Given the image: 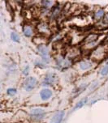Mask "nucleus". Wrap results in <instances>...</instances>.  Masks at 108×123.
I'll use <instances>...</instances> for the list:
<instances>
[{"instance_id":"obj_1","label":"nucleus","mask_w":108,"mask_h":123,"mask_svg":"<svg viewBox=\"0 0 108 123\" xmlns=\"http://www.w3.org/2000/svg\"><path fill=\"white\" fill-rule=\"evenodd\" d=\"M37 51L45 62H49V50H48L47 46H46L45 45H39L37 47Z\"/></svg>"},{"instance_id":"obj_2","label":"nucleus","mask_w":108,"mask_h":123,"mask_svg":"<svg viewBox=\"0 0 108 123\" xmlns=\"http://www.w3.org/2000/svg\"><path fill=\"white\" fill-rule=\"evenodd\" d=\"M37 84V80L34 78V77H28L27 78L24 83V87L26 91L29 92L31 90H33L36 87Z\"/></svg>"},{"instance_id":"obj_3","label":"nucleus","mask_w":108,"mask_h":123,"mask_svg":"<svg viewBox=\"0 0 108 123\" xmlns=\"http://www.w3.org/2000/svg\"><path fill=\"white\" fill-rule=\"evenodd\" d=\"M63 116H64V112L60 111L58 112L53 116L52 119L50 120V123H61L63 121Z\"/></svg>"},{"instance_id":"obj_4","label":"nucleus","mask_w":108,"mask_h":123,"mask_svg":"<svg viewBox=\"0 0 108 123\" xmlns=\"http://www.w3.org/2000/svg\"><path fill=\"white\" fill-rule=\"evenodd\" d=\"M56 81V75L54 74H46L45 80H44V85H51Z\"/></svg>"},{"instance_id":"obj_5","label":"nucleus","mask_w":108,"mask_h":123,"mask_svg":"<svg viewBox=\"0 0 108 123\" xmlns=\"http://www.w3.org/2000/svg\"><path fill=\"white\" fill-rule=\"evenodd\" d=\"M40 96L41 100H47L51 97L52 96V92L50 89H43L41 90L40 92Z\"/></svg>"},{"instance_id":"obj_6","label":"nucleus","mask_w":108,"mask_h":123,"mask_svg":"<svg viewBox=\"0 0 108 123\" xmlns=\"http://www.w3.org/2000/svg\"><path fill=\"white\" fill-rule=\"evenodd\" d=\"M37 28H38L39 32H41V33H49V32H50L49 26L46 25V23L39 24L38 26H37Z\"/></svg>"},{"instance_id":"obj_7","label":"nucleus","mask_w":108,"mask_h":123,"mask_svg":"<svg viewBox=\"0 0 108 123\" xmlns=\"http://www.w3.org/2000/svg\"><path fill=\"white\" fill-rule=\"evenodd\" d=\"M23 32L25 36L27 37H30L33 35V29L29 25H25L23 28Z\"/></svg>"},{"instance_id":"obj_8","label":"nucleus","mask_w":108,"mask_h":123,"mask_svg":"<svg viewBox=\"0 0 108 123\" xmlns=\"http://www.w3.org/2000/svg\"><path fill=\"white\" fill-rule=\"evenodd\" d=\"M80 67L82 70H87V69H89V68L92 67V64L90 62H84L81 63Z\"/></svg>"},{"instance_id":"obj_9","label":"nucleus","mask_w":108,"mask_h":123,"mask_svg":"<svg viewBox=\"0 0 108 123\" xmlns=\"http://www.w3.org/2000/svg\"><path fill=\"white\" fill-rule=\"evenodd\" d=\"M87 100H88V98H85V99H83V100H81V101H79L78 103H77L76 106L75 107V109H80V108H81V107H82L83 105H85V104H86Z\"/></svg>"},{"instance_id":"obj_10","label":"nucleus","mask_w":108,"mask_h":123,"mask_svg":"<svg viewBox=\"0 0 108 123\" xmlns=\"http://www.w3.org/2000/svg\"><path fill=\"white\" fill-rule=\"evenodd\" d=\"M11 38L12 39L13 41H15V42H20V37L18 36V34L15 32H12L11 33Z\"/></svg>"},{"instance_id":"obj_11","label":"nucleus","mask_w":108,"mask_h":123,"mask_svg":"<svg viewBox=\"0 0 108 123\" xmlns=\"http://www.w3.org/2000/svg\"><path fill=\"white\" fill-rule=\"evenodd\" d=\"M104 16V11L102 9H99L98 11H97L95 13V17L97 19H101Z\"/></svg>"},{"instance_id":"obj_12","label":"nucleus","mask_w":108,"mask_h":123,"mask_svg":"<svg viewBox=\"0 0 108 123\" xmlns=\"http://www.w3.org/2000/svg\"><path fill=\"white\" fill-rule=\"evenodd\" d=\"M31 113L34 114V115H41V114H43L44 113V111L42 109H33L31 111Z\"/></svg>"},{"instance_id":"obj_13","label":"nucleus","mask_w":108,"mask_h":123,"mask_svg":"<svg viewBox=\"0 0 108 123\" xmlns=\"http://www.w3.org/2000/svg\"><path fill=\"white\" fill-rule=\"evenodd\" d=\"M101 74H102V75H107V74H108V63L102 69Z\"/></svg>"},{"instance_id":"obj_14","label":"nucleus","mask_w":108,"mask_h":123,"mask_svg":"<svg viewBox=\"0 0 108 123\" xmlns=\"http://www.w3.org/2000/svg\"><path fill=\"white\" fill-rule=\"evenodd\" d=\"M41 4H42V6L45 8H47L48 6H50V5H52L53 3L50 1H43L41 2Z\"/></svg>"},{"instance_id":"obj_15","label":"nucleus","mask_w":108,"mask_h":123,"mask_svg":"<svg viewBox=\"0 0 108 123\" xmlns=\"http://www.w3.org/2000/svg\"><path fill=\"white\" fill-rule=\"evenodd\" d=\"M16 93V89L15 88H9L7 90V94L10 96H14Z\"/></svg>"},{"instance_id":"obj_16","label":"nucleus","mask_w":108,"mask_h":123,"mask_svg":"<svg viewBox=\"0 0 108 123\" xmlns=\"http://www.w3.org/2000/svg\"><path fill=\"white\" fill-rule=\"evenodd\" d=\"M28 70H29V67H28H28H26L25 69V71H24V72H23L24 74H25V75H27L28 73Z\"/></svg>"}]
</instances>
